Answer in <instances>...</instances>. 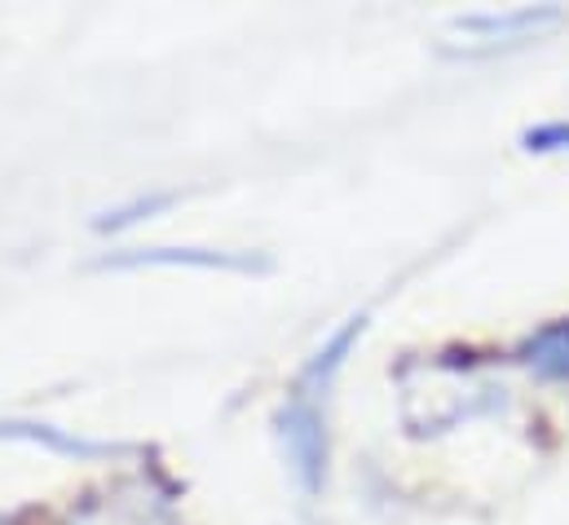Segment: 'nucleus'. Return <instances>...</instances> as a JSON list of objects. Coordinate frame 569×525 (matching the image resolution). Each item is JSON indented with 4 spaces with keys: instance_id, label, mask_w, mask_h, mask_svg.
I'll list each match as a JSON object with an SVG mask.
<instances>
[{
    "instance_id": "nucleus-5",
    "label": "nucleus",
    "mask_w": 569,
    "mask_h": 525,
    "mask_svg": "<svg viewBox=\"0 0 569 525\" xmlns=\"http://www.w3.org/2000/svg\"><path fill=\"white\" fill-rule=\"evenodd\" d=\"M521 363H526L539 380L569 385V318H557V323L539 327L535 336H526Z\"/></svg>"
},
{
    "instance_id": "nucleus-4",
    "label": "nucleus",
    "mask_w": 569,
    "mask_h": 525,
    "mask_svg": "<svg viewBox=\"0 0 569 525\" xmlns=\"http://www.w3.org/2000/svg\"><path fill=\"white\" fill-rule=\"evenodd\" d=\"M0 437L4 442H31V446H44V450H58L71 459H111L124 450L111 442H89V437H71V433H58L49 424H22V419H0Z\"/></svg>"
},
{
    "instance_id": "nucleus-3",
    "label": "nucleus",
    "mask_w": 569,
    "mask_h": 525,
    "mask_svg": "<svg viewBox=\"0 0 569 525\" xmlns=\"http://www.w3.org/2000/svg\"><path fill=\"white\" fill-rule=\"evenodd\" d=\"M561 22V9L557 4H539V9H499V13H468L459 18V31L463 36H477L486 44H526L535 40L539 31L557 27Z\"/></svg>"
},
{
    "instance_id": "nucleus-6",
    "label": "nucleus",
    "mask_w": 569,
    "mask_h": 525,
    "mask_svg": "<svg viewBox=\"0 0 569 525\" xmlns=\"http://www.w3.org/2000/svg\"><path fill=\"white\" fill-rule=\"evenodd\" d=\"M172 199H177L172 190L142 195V199H133V204H120V208H111V212H98V217H93V230H98V235H107V230H124V226H133V221H142V217L163 212Z\"/></svg>"
},
{
    "instance_id": "nucleus-2",
    "label": "nucleus",
    "mask_w": 569,
    "mask_h": 525,
    "mask_svg": "<svg viewBox=\"0 0 569 525\" xmlns=\"http://www.w3.org/2000/svg\"><path fill=\"white\" fill-rule=\"evenodd\" d=\"M98 269H226V274H270L274 261L257 252H221V248H129L102 257Z\"/></svg>"
},
{
    "instance_id": "nucleus-1",
    "label": "nucleus",
    "mask_w": 569,
    "mask_h": 525,
    "mask_svg": "<svg viewBox=\"0 0 569 525\" xmlns=\"http://www.w3.org/2000/svg\"><path fill=\"white\" fill-rule=\"evenodd\" d=\"M362 331H367V314H353L345 327H336L327 336V345H318L313 358L296 372L283 406L274 415L283 459L305 495H318L327 482V394H331L345 358L362 340Z\"/></svg>"
},
{
    "instance_id": "nucleus-7",
    "label": "nucleus",
    "mask_w": 569,
    "mask_h": 525,
    "mask_svg": "<svg viewBox=\"0 0 569 525\" xmlns=\"http://www.w3.org/2000/svg\"><path fill=\"white\" fill-rule=\"evenodd\" d=\"M521 146L530 155H557L569 150V120H552V125H535V129L521 132Z\"/></svg>"
}]
</instances>
